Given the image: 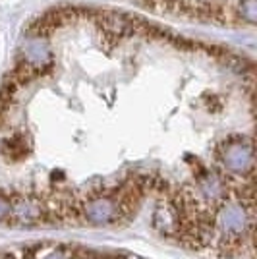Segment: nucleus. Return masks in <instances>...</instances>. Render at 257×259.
Segmentation results:
<instances>
[{"mask_svg": "<svg viewBox=\"0 0 257 259\" xmlns=\"http://www.w3.org/2000/svg\"><path fill=\"white\" fill-rule=\"evenodd\" d=\"M242 8L246 10L247 20L253 22V20H255V0H244V2H242Z\"/></svg>", "mask_w": 257, "mask_h": 259, "instance_id": "obj_1", "label": "nucleus"}]
</instances>
